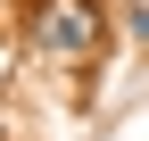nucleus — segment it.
<instances>
[{
    "mask_svg": "<svg viewBox=\"0 0 149 141\" xmlns=\"http://www.w3.org/2000/svg\"><path fill=\"white\" fill-rule=\"evenodd\" d=\"M25 42L42 50V58H58V66H83L91 50H100V0H33Z\"/></svg>",
    "mask_w": 149,
    "mask_h": 141,
    "instance_id": "obj_1",
    "label": "nucleus"
},
{
    "mask_svg": "<svg viewBox=\"0 0 149 141\" xmlns=\"http://www.w3.org/2000/svg\"><path fill=\"white\" fill-rule=\"evenodd\" d=\"M133 33H141V42H149V8H133Z\"/></svg>",
    "mask_w": 149,
    "mask_h": 141,
    "instance_id": "obj_2",
    "label": "nucleus"
}]
</instances>
